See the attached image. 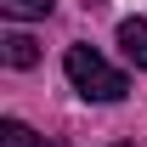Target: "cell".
<instances>
[{"label": "cell", "mask_w": 147, "mask_h": 147, "mask_svg": "<svg viewBox=\"0 0 147 147\" xmlns=\"http://www.w3.org/2000/svg\"><path fill=\"white\" fill-rule=\"evenodd\" d=\"M113 147H130V142H113Z\"/></svg>", "instance_id": "obj_6"}, {"label": "cell", "mask_w": 147, "mask_h": 147, "mask_svg": "<svg viewBox=\"0 0 147 147\" xmlns=\"http://www.w3.org/2000/svg\"><path fill=\"white\" fill-rule=\"evenodd\" d=\"M62 68H68L74 91H79V96H91V102H119V96L130 91V79H125L119 68H113V62H102V57H96L91 45H68Z\"/></svg>", "instance_id": "obj_1"}, {"label": "cell", "mask_w": 147, "mask_h": 147, "mask_svg": "<svg viewBox=\"0 0 147 147\" xmlns=\"http://www.w3.org/2000/svg\"><path fill=\"white\" fill-rule=\"evenodd\" d=\"M0 57H6L11 68H34V62H40V45H34L28 34H17V28H11V34L0 40Z\"/></svg>", "instance_id": "obj_3"}, {"label": "cell", "mask_w": 147, "mask_h": 147, "mask_svg": "<svg viewBox=\"0 0 147 147\" xmlns=\"http://www.w3.org/2000/svg\"><path fill=\"white\" fill-rule=\"evenodd\" d=\"M119 51H125L136 68H147V17H125L119 23Z\"/></svg>", "instance_id": "obj_2"}, {"label": "cell", "mask_w": 147, "mask_h": 147, "mask_svg": "<svg viewBox=\"0 0 147 147\" xmlns=\"http://www.w3.org/2000/svg\"><path fill=\"white\" fill-rule=\"evenodd\" d=\"M0 147H51V142H45V136H34L23 119H6V125H0Z\"/></svg>", "instance_id": "obj_4"}, {"label": "cell", "mask_w": 147, "mask_h": 147, "mask_svg": "<svg viewBox=\"0 0 147 147\" xmlns=\"http://www.w3.org/2000/svg\"><path fill=\"white\" fill-rule=\"evenodd\" d=\"M0 11L17 17V23H28V17H51V0H0Z\"/></svg>", "instance_id": "obj_5"}]
</instances>
